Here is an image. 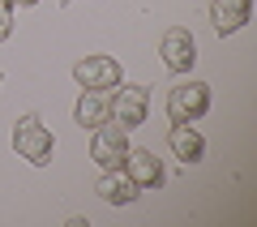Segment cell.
I'll return each instance as SVG.
<instances>
[{
	"instance_id": "10",
	"label": "cell",
	"mask_w": 257,
	"mask_h": 227,
	"mask_svg": "<svg viewBox=\"0 0 257 227\" xmlns=\"http://www.w3.org/2000/svg\"><path fill=\"white\" fill-rule=\"evenodd\" d=\"M248 9H253V0H214L210 5V26L219 35H236L248 22Z\"/></svg>"
},
{
	"instance_id": "7",
	"label": "cell",
	"mask_w": 257,
	"mask_h": 227,
	"mask_svg": "<svg viewBox=\"0 0 257 227\" xmlns=\"http://www.w3.org/2000/svg\"><path fill=\"white\" fill-rule=\"evenodd\" d=\"M159 52H163V64H167L172 73H189L193 64H197V43H193V35H189L184 26H172V30H167Z\"/></svg>"
},
{
	"instance_id": "9",
	"label": "cell",
	"mask_w": 257,
	"mask_h": 227,
	"mask_svg": "<svg viewBox=\"0 0 257 227\" xmlns=\"http://www.w3.org/2000/svg\"><path fill=\"white\" fill-rule=\"evenodd\" d=\"M167 146H172V155L180 163H202V155H206V142L193 125H172L167 129Z\"/></svg>"
},
{
	"instance_id": "4",
	"label": "cell",
	"mask_w": 257,
	"mask_h": 227,
	"mask_svg": "<svg viewBox=\"0 0 257 227\" xmlns=\"http://www.w3.org/2000/svg\"><path fill=\"white\" fill-rule=\"evenodd\" d=\"M73 77L82 90H116L120 86V60L116 56H86L73 64Z\"/></svg>"
},
{
	"instance_id": "2",
	"label": "cell",
	"mask_w": 257,
	"mask_h": 227,
	"mask_svg": "<svg viewBox=\"0 0 257 227\" xmlns=\"http://www.w3.org/2000/svg\"><path fill=\"white\" fill-rule=\"evenodd\" d=\"M210 111V86L206 82H180L167 90V120L172 125H197Z\"/></svg>"
},
{
	"instance_id": "3",
	"label": "cell",
	"mask_w": 257,
	"mask_h": 227,
	"mask_svg": "<svg viewBox=\"0 0 257 227\" xmlns=\"http://www.w3.org/2000/svg\"><path fill=\"white\" fill-rule=\"evenodd\" d=\"M146 111H150V90L146 86H120V90L107 99V116L116 120L124 133L138 129V125H146Z\"/></svg>"
},
{
	"instance_id": "13",
	"label": "cell",
	"mask_w": 257,
	"mask_h": 227,
	"mask_svg": "<svg viewBox=\"0 0 257 227\" xmlns=\"http://www.w3.org/2000/svg\"><path fill=\"white\" fill-rule=\"evenodd\" d=\"M5 5H39V0H5Z\"/></svg>"
},
{
	"instance_id": "12",
	"label": "cell",
	"mask_w": 257,
	"mask_h": 227,
	"mask_svg": "<svg viewBox=\"0 0 257 227\" xmlns=\"http://www.w3.org/2000/svg\"><path fill=\"white\" fill-rule=\"evenodd\" d=\"M9 35H13V5L0 0V43H9Z\"/></svg>"
},
{
	"instance_id": "11",
	"label": "cell",
	"mask_w": 257,
	"mask_h": 227,
	"mask_svg": "<svg viewBox=\"0 0 257 227\" xmlns=\"http://www.w3.org/2000/svg\"><path fill=\"white\" fill-rule=\"evenodd\" d=\"M73 120L82 129H99L103 120H107V99H103V90H82V99H77V107H73Z\"/></svg>"
},
{
	"instance_id": "1",
	"label": "cell",
	"mask_w": 257,
	"mask_h": 227,
	"mask_svg": "<svg viewBox=\"0 0 257 227\" xmlns=\"http://www.w3.org/2000/svg\"><path fill=\"white\" fill-rule=\"evenodd\" d=\"M13 150H18L22 159H30L35 167H47L52 163V129H47L35 111H26V116L13 125Z\"/></svg>"
},
{
	"instance_id": "14",
	"label": "cell",
	"mask_w": 257,
	"mask_h": 227,
	"mask_svg": "<svg viewBox=\"0 0 257 227\" xmlns=\"http://www.w3.org/2000/svg\"><path fill=\"white\" fill-rule=\"evenodd\" d=\"M60 5H73V0H60Z\"/></svg>"
},
{
	"instance_id": "5",
	"label": "cell",
	"mask_w": 257,
	"mask_h": 227,
	"mask_svg": "<svg viewBox=\"0 0 257 227\" xmlns=\"http://www.w3.org/2000/svg\"><path fill=\"white\" fill-rule=\"evenodd\" d=\"M120 172L138 184V189H159V184H163V163L155 159V150H142V146H128L124 150Z\"/></svg>"
},
{
	"instance_id": "6",
	"label": "cell",
	"mask_w": 257,
	"mask_h": 227,
	"mask_svg": "<svg viewBox=\"0 0 257 227\" xmlns=\"http://www.w3.org/2000/svg\"><path fill=\"white\" fill-rule=\"evenodd\" d=\"M128 150V133L120 125H107L103 120L99 129H94V142H90V159L99 167H120V159H124Z\"/></svg>"
},
{
	"instance_id": "8",
	"label": "cell",
	"mask_w": 257,
	"mask_h": 227,
	"mask_svg": "<svg viewBox=\"0 0 257 227\" xmlns=\"http://www.w3.org/2000/svg\"><path fill=\"white\" fill-rule=\"evenodd\" d=\"M94 193H99L107 206H128V201H138V193H142V189L128 180L120 167H103V176L94 180Z\"/></svg>"
}]
</instances>
